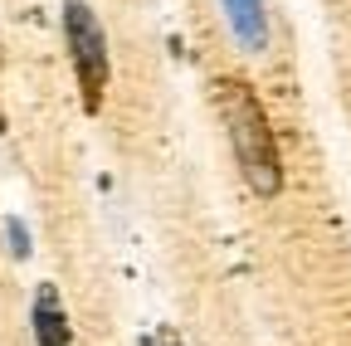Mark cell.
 Returning a JSON list of instances; mask_svg holds the SVG:
<instances>
[{"mask_svg":"<svg viewBox=\"0 0 351 346\" xmlns=\"http://www.w3.org/2000/svg\"><path fill=\"white\" fill-rule=\"evenodd\" d=\"M0 137H5V112H0Z\"/></svg>","mask_w":351,"mask_h":346,"instance_id":"8992f818","label":"cell"},{"mask_svg":"<svg viewBox=\"0 0 351 346\" xmlns=\"http://www.w3.org/2000/svg\"><path fill=\"white\" fill-rule=\"evenodd\" d=\"M29 327H34V346H69V312L54 293V283H39L34 308H29Z\"/></svg>","mask_w":351,"mask_h":346,"instance_id":"3957f363","label":"cell"},{"mask_svg":"<svg viewBox=\"0 0 351 346\" xmlns=\"http://www.w3.org/2000/svg\"><path fill=\"white\" fill-rule=\"evenodd\" d=\"M225 20L244 49L269 45V20H263V0H225Z\"/></svg>","mask_w":351,"mask_h":346,"instance_id":"277c9868","label":"cell"},{"mask_svg":"<svg viewBox=\"0 0 351 346\" xmlns=\"http://www.w3.org/2000/svg\"><path fill=\"white\" fill-rule=\"evenodd\" d=\"M64 45H69V59L78 73L83 112H98L103 93H108V34L83 0H64Z\"/></svg>","mask_w":351,"mask_h":346,"instance_id":"7a4b0ae2","label":"cell"},{"mask_svg":"<svg viewBox=\"0 0 351 346\" xmlns=\"http://www.w3.org/2000/svg\"><path fill=\"white\" fill-rule=\"evenodd\" d=\"M215 108H219V122L230 132L244 186L263 200H274L283 190V161H278V142H274V127H269V112H263L258 93L244 78H219L215 83Z\"/></svg>","mask_w":351,"mask_h":346,"instance_id":"6da1fadb","label":"cell"},{"mask_svg":"<svg viewBox=\"0 0 351 346\" xmlns=\"http://www.w3.org/2000/svg\"><path fill=\"white\" fill-rule=\"evenodd\" d=\"M5 234H10V254H15V258H29V230L15 220V214L5 220Z\"/></svg>","mask_w":351,"mask_h":346,"instance_id":"5b68a950","label":"cell"}]
</instances>
